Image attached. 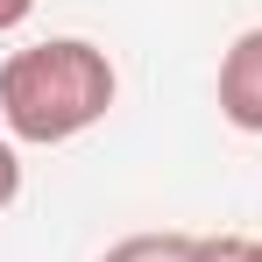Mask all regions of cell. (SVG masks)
<instances>
[{"label": "cell", "mask_w": 262, "mask_h": 262, "mask_svg": "<svg viewBox=\"0 0 262 262\" xmlns=\"http://www.w3.org/2000/svg\"><path fill=\"white\" fill-rule=\"evenodd\" d=\"M114 99H121V71L85 36H50V43H29L0 64L7 142H36V149L78 142L85 128H99L114 114Z\"/></svg>", "instance_id": "obj_1"}, {"label": "cell", "mask_w": 262, "mask_h": 262, "mask_svg": "<svg viewBox=\"0 0 262 262\" xmlns=\"http://www.w3.org/2000/svg\"><path fill=\"white\" fill-rule=\"evenodd\" d=\"M248 262H262V241H255V248H248Z\"/></svg>", "instance_id": "obj_7"}, {"label": "cell", "mask_w": 262, "mask_h": 262, "mask_svg": "<svg viewBox=\"0 0 262 262\" xmlns=\"http://www.w3.org/2000/svg\"><path fill=\"white\" fill-rule=\"evenodd\" d=\"M29 14H36V0H0V36H7V29H21Z\"/></svg>", "instance_id": "obj_6"}, {"label": "cell", "mask_w": 262, "mask_h": 262, "mask_svg": "<svg viewBox=\"0 0 262 262\" xmlns=\"http://www.w3.org/2000/svg\"><path fill=\"white\" fill-rule=\"evenodd\" d=\"M220 121L262 135V29H241L220 57Z\"/></svg>", "instance_id": "obj_2"}, {"label": "cell", "mask_w": 262, "mask_h": 262, "mask_svg": "<svg viewBox=\"0 0 262 262\" xmlns=\"http://www.w3.org/2000/svg\"><path fill=\"white\" fill-rule=\"evenodd\" d=\"M248 234H199V248H191V262H248Z\"/></svg>", "instance_id": "obj_4"}, {"label": "cell", "mask_w": 262, "mask_h": 262, "mask_svg": "<svg viewBox=\"0 0 262 262\" xmlns=\"http://www.w3.org/2000/svg\"><path fill=\"white\" fill-rule=\"evenodd\" d=\"M14 199H21V156H14V142L0 135V213H7Z\"/></svg>", "instance_id": "obj_5"}, {"label": "cell", "mask_w": 262, "mask_h": 262, "mask_svg": "<svg viewBox=\"0 0 262 262\" xmlns=\"http://www.w3.org/2000/svg\"><path fill=\"white\" fill-rule=\"evenodd\" d=\"M191 248H199V234L156 227V234H128V241H114L99 262H191Z\"/></svg>", "instance_id": "obj_3"}]
</instances>
